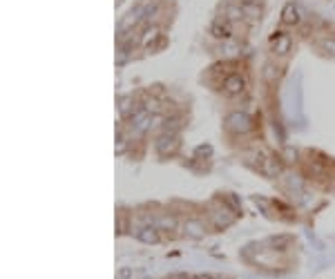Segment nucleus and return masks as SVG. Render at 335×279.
Wrapping results in <instances>:
<instances>
[{
	"label": "nucleus",
	"mask_w": 335,
	"mask_h": 279,
	"mask_svg": "<svg viewBox=\"0 0 335 279\" xmlns=\"http://www.w3.org/2000/svg\"><path fill=\"white\" fill-rule=\"evenodd\" d=\"M226 123H228V127L233 130V132H237V134H246V132H251V127H253L251 116L243 114V112H233V114L228 116Z\"/></svg>",
	"instance_id": "f257e3e1"
},
{
	"label": "nucleus",
	"mask_w": 335,
	"mask_h": 279,
	"mask_svg": "<svg viewBox=\"0 0 335 279\" xmlns=\"http://www.w3.org/2000/svg\"><path fill=\"white\" fill-rule=\"evenodd\" d=\"M186 232L192 234V237H201V234H204V228H201V223H197V221H188L186 223Z\"/></svg>",
	"instance_id": "1a4fd4ad"
},
{
	"label": "nucleus",
	"mask_w": 335,
	"mask_h": 279,
	"mask_svg": "<svg viewBox=\"0 0 335 279\" xmlns=\"http://www.w3.org/2000/svg\"><path fill=\"white\" fill-rule=\"evenodd\" d=\"M243 90H246V80H243L239 74H230V76L224 80V92H226L228 96H237V94H241Z\"/></svg>",
	"instance_id": "f03ea898"
},
{
	"label": "nucleus",
	"mask_w": 335,
	"mask_h": 279,
	"mask_svg": "<svg viewBox=\"0 0 335 279\" xmlns=\"http://www.w3.org/2000/svg\"><path fill=\"white\" fill-rule=\"evenodd\" d=\"M282 23L284 25H291V27H295V25L302 23V11H300V7H297L295 3L284 5V9H282Z\"/></svg>",
	"instance_id": "20e7f679"
},
{
	"label": "nucleus",
	"mask_w": 335,
	"mask_h": 279,
	"mask_svg": "<svg viewBox=\"0 0 335 279\" xmlns=\"http://www.w3.org/2000/svg\"><path fill=\"white\" fill-rule=\"evenodd\" d=\"M291 36L288 34H284V32H275V36H273V45H275V54L279 56H284V54H288L291 52Z\"/></svg>",
	"instance_id": "423d86ee"
},
{
	"label": "nucleus",
	"mask_w": 335,
	"mask_h": 279,
	"mask_svg": "<svg viewBox=\"0 0 335 279\" xmlns=\"http://www.w3.org/2000/svg\"><path fill=\"white\" fill-rule=\"evenodd\" d=\"M137 237L143 241V244H159V232L154 228H139Z\"/></svg>",
	"instance_id": "0eeeda50"
},
{
	"label": "nucleus",
	"mask_w": 335,
	"mask_h": 279,
	"mask_svg": "<svg viewBox=\"0 0 335 279\" xmlns=\"http://www.w3.org/2000/svg\"><path fill=\"white\" fill-rule=\"evenodd\" d=\"M176 145H179V141H176V134L174 132H166L159 141H157V150H159V154H163V157L172 154L176 150Z\"/></svg>",
	"instance_id": "7ed1b4c3"
},
{
	"label": "nucleus",
	"mask_w": 335,
	"mask_h": 279,
	"mask_svg": "<svg viewBox=\"0 0 335 279\" xmlns=\"http://www.w3.org/2000/svg\"><path fill=\"white\" fill-rule=\"evenodd\" d=\"M320 45H322V49H324L326 54L335 56V36H326V38H322Z\"/></svg>",
	"instance_id": "6e6552de"
},
{
	"label": "nucleus",
	"mask_w": 335,
	"mask_h": 279,
	"mask_svg": "<svg viewBox=\"0 0 335 279\" xmlns=\"http://www.w3.org/2000/svg\"><path fill=\"white\" fill-rule=\"evenodd\" d=\"M130 277H132V270L130 268H121L119 275H117V279H130Z\"/></svg>",
	"instance_id": "9b49d317"
},
{
	"label": "nucleus",
	"mask_w": 335,
	"mask_h": 279,
	"mask_svg": "<svg viewBox=\"0 0 335 279\" xmlns=\"http://www.w3.org/2000/svg\"><path fill=\"white\" fill-rule=\"evenodd\" d=\"M157 36H159V27H152V29H148V32H145V38H143V45L148 47V45H150V40H154Z\"/></svg>",
	"instance_id": "9d476101"
},
{
	"label": "nucleus",
	"mask_w": 335,
	"mask_h": 279,
	"mask_svg": "<svg viewBox=\"0 0 335 279\" xmlns=\"http://www.w3.org/2000/svg\"><path fill=\"white\" fill-rule=\"evenodd\" d=\"M210 34L215 36V38H219V40H221V38H230V34H233V32H230L228 18H224V16L217 18V20L212 23V27H210Z\"/></svg>",
	"instance_id": "39448f33"
},
{
	"label": "nucleus",
	"mask_w": 335,
	"mask_h": 279,
	"mask_svg": "<svg viewBox=\"0 0 335 279\" xmlns=\"http://www.w3.org/2000/svg\"><path fill=\"white\" fill-rule=\"evenodd\" d=\"M192 279H212V277H208V275H197V277H192Z\"/></svg>",
	"instance_id": "f8f14e48"
}]
</instances>
